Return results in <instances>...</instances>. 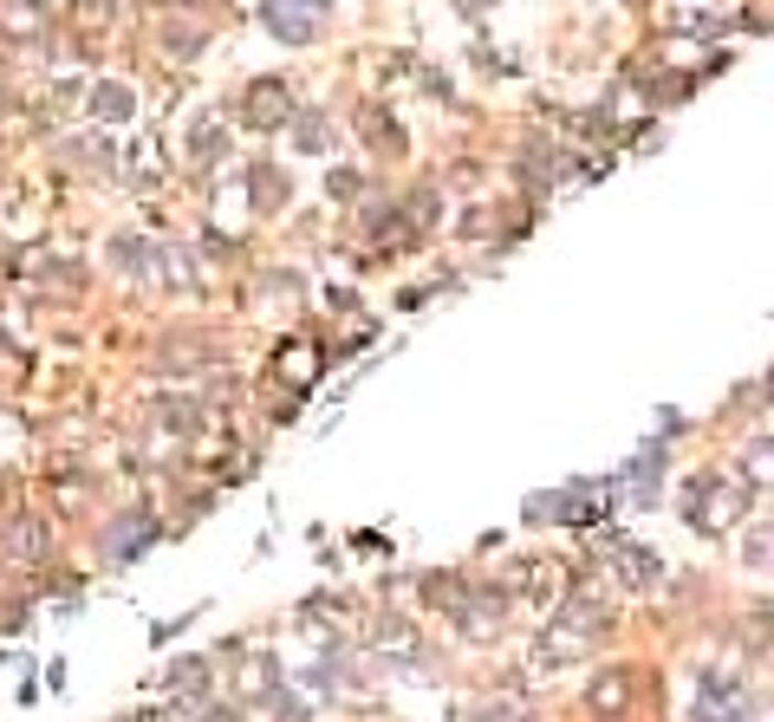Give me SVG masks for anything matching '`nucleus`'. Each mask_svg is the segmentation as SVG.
<instances>
[{"label": "nucleus", "mask_w": 774, "mask_h": 722, "mask_svg": "<svg viewBox=\"0 0 774 722\" xmlns=\"http://www.w3.org/2000/svg\"><path fill=\"white\" fill-rule=\"evenodd\" d=\"M612 632V599L606 592H566V605L541 625V638H534V664L541 670H566V664H586L592 645Z\"/></svg>", "instance_id": "f257e3e1"}, {"label": "nucleus", "mask_w": 774, "mask_h": 722, "mask_svg": "<svg viewBox=\"0 0 774 722\" xmlns=\"http://www.w3.org/2000/svg\"><path fill=\"white\" fill-rule=\"evenodd\" d=\"M677 514H684V527H690V534H704V540H729V534H742V527L755 521V489H749L742 475L704 469V475H690V482L677 489Z\"/></svg>", "instance_id": "f03ea898"}, {"label": "nucleus", "mask_w": 774, "mask_h": 722, "mask_svg": "<svg viewBox=\"0 0 774 722\" xmlns=\"http://www.w3.org/2000/svg\"><path fill=\"white\" fill-rule=\"evenodd\" d=\"M637 703V670L632 664H599L586 677V716L592 722H625Z\"/></svg>", "instance_id": "7ed1b4c3"}, {"label": "nucleus", "mask_w": 774, "mask_h": 722, "mask_svg": "<svg viewBox=\"0 0 774 722\" xmlns=\"http://www.w3.org/2000/svg\"><path fill=\"white\" fill-rule=\"evenodd\" d=\"M599 567H612L625 592H651L664 579V560L651 547H637V540H599Z\"/></svg>", "instance_id": "20e7f679"}, {"label": "nucleus", "mask_w": 774, "mask_h": 722, "mask_svg": "<svg viewBox=\"0 0 774 722\" xmlns=\"http://www.w3.org/2000/svg\"><path fill=\"white\" fill-rule=\"evenodd\" d=\"M657 26H664V33H704V40H716L729 20H722L709 0H664V7H657Z\"/></svg>", "instance_id": "39448f33"}, {"label": "nucleus", "mask_w": 774, "mask_h": 722, "mask_svg": "<svg viewBox=\"0 0 774 722\" xmlns=\"http://www.w3.org/2000/svg\"><path fill=\"white\" fill-rule=\"evenodd\" d=\"M514 592L534 599V605H541V599L554 605V599H566V573L554 560H521V567H514Z\"/></svg>", "instance_id": "423d86ee"}, {"label": "nucleus", "mask_w": 774, "mask_h": 722, "mask_svg": "<svg viewBox=\"0 0 774 722\" xmlns=\"http://www.w3.org/2000/svg\"><path fill=\"white\" fill-rule=\"evenodd\" d=\"M735 469H742V482H749V489H774V430L749 436V442H742V456H735Z\"/></svg>", "instance_id": "0eeeda50"}, {"label": "nucleus", "mask_w": 774, "mask_h": 722, "mask_svg": "<svg viewBox=\"0 0 774 722\" xmlns=\"http://www.w3.org/2000/svg\"><path fill=\"white\" fill-rule=\"evenodd\" d=\"M281 118H286V85L281 78H254V85H248V124L274 131Z\"/></svg>", "instance_id": "6e6552de"}, {"label": "nucleus", "mask_w": 774, "mask_h": 722, "mask_svg": "<svg viewBox=\"0 0 774 722\" xmlns=\"http://www.w3.org/2000/svg\"><path fill=\"white\" fill-rule=\"evenodd\" d=\"M735 554H742V573H774V521H749Z\"/></svg>", "instance_id": "1a4fd4ad"}, {"label": "nucleus", "mask_w": 774, "mask_h": 722, "mask_svg": "<svg viewBox=\"0 0 774 722\" xmlns=\"http://www.w3.org/2000/svg\"><path fill=\"white\" fill-rule=\"evenodd\" d=\"M131 111H138V98H131V85H118V78H105V85L91 91V118H98V124H131Z\"/></svg>", "instance_id": "9d476101"}, {"label": "nucleus", "mask_w": 774, "mask_h": 722, "mask_svg": "<svg viewBox=\"0 0 774 722\" xmlns=\"http://www.w3.org/2000/svg\"><path fill=\"white\" fill-rule=\"evenodd\" d=\"M228 150V118H215V111H203L196 124H189V156L196 163H215Z\"/></svg>", "instance_id": "9b49d317"}, {"label": "nucleus", "mask_w": 774, "mask_h": 722, "mask_svg": "<svg viewBox=\"0 0 774 722\" xmlns=\"http://www.w3.org/2000/svg\"><path fill=\"white\" fill-rule=\"evenodd\" d=\"M371 645H378V650H391V657H417V650H423V638H417V625H411V619H378Z\"/></svg>", "instance_id": "f8f14e48"}, {"label": "nucleus", "mask_w": 774, "mask_h": 722, "mask_svg": "<svg viewBox=\"0 0 774 722\" xmlns=\"http://www.w3.org/2000/svg\"><path fill=\"white\" fill-rule=\"evenodd\" d=\"M268 26H274V33H281L286 46H306V40H313V33H319V26H313V20H306V13H299V7H286V0H274V7H268Z\"/></svg>", "instance_id": "ddd939ff"}, {"label": "nucleus", "mask_w": 774, "mask_h": 722, "mask_svg": "<svg viewBox=\"0 0 774 722\" xmlns=\"http://www.w3.org/2000/svg\"><path fill=\"white\" fill-rule=\"evenodd\" d=\"M742 650L749 657H774V605H755L742 619Z\"/></svg>", "instance_id": "4468645a"}, {"label": "nucleus", "mask_w": 774, "mask_h": 722, "mask_svg": "<svg viewBox=\"0 0 774 722\" xmlns=\"http://www.w3.org/2000/svg\"><path fill=\"white\" fill-rule=\"evenodd\" d=\"M358 131H364V144L391 150V156H397V150H404V131H397V124H391V118H384V111H378V105H364V111H358Z\"/></svg>", "instance_id": "2eb2a0df"}, {"label": "nucleus", "mask_w": 774, "mask_h": 722, "mask_svg": "<svg viewBox=\"0 0 774 722\" xmlns=\"http://www.w3.org/2000/svg\"><path fill=\"white\" fill-rule=\"evenodd\" d=\"M163 53H170V59H196V53H203V33H196V26H170V33H163Z\"/></svg>", "instance_id": "dca6fc26"}, {"label": "nucleus", "mask_w": 774, "mask_h": 722, "mask_svg": "<svg viewBox=\"0 0 774 722\" xmlns=\"http://www.w3.org/2000/svg\"><path fill=\"white\" fill-rule=\"evenodd\" d=\"M131 176H138V183H156V176H163V163H156V144H150V138L131 150Z\"/></svg>", "instance_id": "f3484780"}, {"label": "nucleus", "mask_w": 774, "mask_h": 722, "mask_svg": "<svg viewBox=\"0 0 774 722\" xmlns=\"http://www.w3.org/2000/svg\"><path fill=\"white\" fill-rule=\"evenodd\" d=\"M274 196H286V183H274V169H268V163H254V203H261V209H274Z\"/></svg>", "instance_id": "a211bd4d"}, {"label": "nucleus", "mask_w": 774, "mask_h": 722, "mask_svg": "<svg viewBox=\"0 0 774 722\" xmlns=\"http://www.w3.org/2000/svg\"><path fill=\"white\" fill-rule=\"evenodd\" d=\"M293 138H299V150H319V144H326V118H319V111H306V118L293 124Z\"/></svg>", "instance_id": "6ab92c4d"}, {"label": "nucleus", "mask_w": 774, "mask_h": 722, "mask_svg": "<svg viewBox=\"0 0 774 722\" xmlns=\"http://www.w3.org/2000/svg\"><path fill=\"white\" fill-rule=\"evenodd\" d=\"M742 26L749 33H774V0H749L742 7Z\"/></svg>", "instance_id": "aec40b11"}, {"label": "nucleus", "mask_w": 774, "mask_h": 722, "mask_svg": "<svg viewBox=\"0 0 774 722\" xmlns=\"http://www.w3.org/2000/svg\"><path fill=\"white\" fill-rule=\"evenodd\" d=\"M494 221H501V216H494L489 203H476V216H462V234H469V241H482V234H494Z\"/></svg>", "instance_id": "412c9836"}, {"label": "nucleus", "mask_w": 774, "mask_h": 722, "mask_svg": "<svg viewBox=\"0 0 774 722\" xmlns=\"http://www.w3.org/2000/svg\"><path fill=\"white\" fill-rule=\"evenodd\" d=\"M469 722H521V703H482L469 710Z\"/></svg>", "instance_id": "4be33fe9"}, {"label": "nucleus", "mask_w": 774, "mask_h": 722, "mask_svg": "<svg viewBox=\"0 0 774 722\" xmlns=\"http://www.w3.org/2000/svg\"><path fill=\"white\" fill-rule=\"evenodd\" d=\"M111 254H118V267H131V274H143V254H150V248H143V241H118Z\"/></svg>", "instance_id": "5701e85b"}, {"label": "nucleus", "mask_w": 774, "mask_h": 722, "mask_svg": "<svg viewBox=\"0 0 774 722\" xmlns=\"http://www.w3.org/2000/svg\"><path fill=\"white\" fill-rule=\"evenodd\" d=\"M762 404H774V371L762 378Z\"/></svg>", "instance_id": "b1692460"}, {"label": "nucleus", "mask_w": 774, "mask_h": 722, "mask_svg": "<svg viewBox=\"0 0 774 722\" xmlns=\"http://www.w3.org/2000/svg\"><path fill=\"white\" fill-rule=\"evenodd\" d=\"M306 7H313V13H326V7H333V0H306Z\"/></svg>", "instance_id": "393cba45"}]
</instances>
